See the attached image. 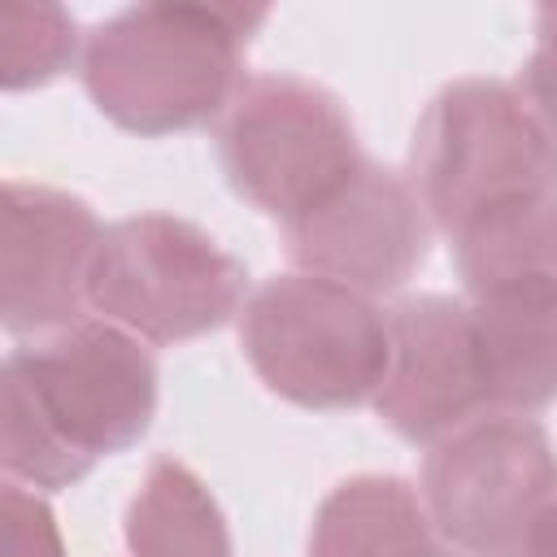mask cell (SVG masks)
Returning a JSON list of instances; mask_svg holds the SVG:
<instances>
[{"instance_id":"277c9868","label":"cell","mask_w":557,"mask_h":557,"mask_svg":"<svg viewBox=\"0 0 557 557\" xmlns=\"http://www.w3.org/2000/svg\"><path fill=\"white\" fill-rule=\"evenodd\" d=\"M252 374L287 405L352 409L374 400L387 370V309L344 283L287 270L265 278L239 313Z\"/></svg>"},{"instance_id":"7c38bea8","label":"cell","mask_w":557,"mask_h":557,"mask_svg":"<svg viewBox=\"0 0 557 557\" xmlns=\"http://www.w3.org/2000/svg\"><path fill=\"white\" fill-rule=\"evenodd\" d=\"M422 492L400 474H352L335 483L309 527L305 557H418L435 540Z\"/></svg>"},{"instance_id":"5bb4252c","label":"cell","mask_w":557,"mask_h":557,"mask_svg":"<svg viewBox=\"0 0 557 557\" xmlns=\"http://www.w3.org/2000/svg\"><path fill=\"white\" fill-rule=\"evenodd\" d=\"M122 535L131 557H235L218 496L178 457L148 461L126 505Z\"/></svg>"},{"instance_id":"9a60e30c","label":"cell","mask_w":557,"mask_h":557,"mask_svg":"<svg viewBox=\"0 0 557 557\" xmlns=\"http://www.w3.org/2000/svg\"><path fill=\"white\" fill-rule=\"evenodd\" d=\"M83 57V35L70 9L13 0L0 9V87L30 91L61 78Z\"/></svg>"},{"instance_id":"7a4b0ae2","label":"cell","mask_w":557,"mask_h":557,"mask_svg":"<svg viewBox=\"0 0 557 557\" xmlns=\"http://www.w3.org/2000/svg\"><path fill=\"white\" fill-rule=\"evenodd\" d=\"M270 17L265 4L152 0L87 26L78 78L113 126L161 139L218 122L239 91L244 48Z\"/></svg>"},{"instance_id":"e0dca14e","label":"cell","mask_w":557,"mask_h":557,"mask_svg":"<svg viewBox=\"0 0 557 557\" xmlns=\"http://www.w3.org/2000/svg\"><path fill=\"white\" fill-rule=\"evenodd\" d=\"M0 522H4V557H65V540L44 492L4 479Z\"/></svg>"},{"instance_id":"8fae6325","label":"cell","mask_w":557,"mask_h":557,"mask_svg":"<svg viewBox=\"0 0 557 557\" xmlns=\"http://www.w3.org/2000/svg\"><path fill=\"white\" fill-rule=\"evenodd\" d=\"M466 300L492 409L535 418L557 405V283H513Z\"/></svg>"},{"instance_id":"d6986e66","label":"cell","mask_w":557,"mask_h":557,"mask_svg":"<svg viewBox=\"0 0 557 557\" xmlns=\"http://www.w3.org/2000/svg\"><path fill=\"white\" fill-rule=\"evenodd\" d=\"M418 557H470V553H461V548H453V544H431V548L418 553Z\"/></svg>"},{"instance_id":"ba28073f","label":"cell","mask_w":557,"mask_h":557,"mask_svg":"<svg viewBox=\"0 0 557 557\" xmlns=\"http://www.w3.org/2000/svg\"><path fill=\"white\" fill-rule=\"evenodd\" d=\"M431 235L435 226L409 178L361 157L313 209L283 226V252L305 274L392 296L426 265Z\"/></svg>"},{"instance_id":"9c48e42d","label":"cell","mask_w":557,"mask_h":557,"mask_svg":"<svg viewBox=\"0 0 557 557\" xmlns=\"http://www.w3.org/2000/svg\"><path fill=\"white\" fill-rule=\"evenodd\" d=\"M100 239L104 222L83 196L30 178H4L0 326L17 339H39L87 318L83 305Z\"/></svg>"},{"instance_id":"ac0fdd59","label":"cell","mask_w":557,"mask_h":557,"mask_svg":"<svg viewBox=\"0 0 557 557\" xmlns=\"http://www.w3.org/2000/svg\"><path fill=\"white\" fill-rule=\"evenodd\" d=\"M505 557H557V492L522 522V531Z\"/></svg>"},{"instance_id":"3957f363","label":"cell","mask_w":557,"mask_h":557,"mask_svg":"<svg viewBox=\"0 0 557 557\" xmlns=\"http://www.w3.org/2000/svg\"><path fill=\"white\" fill-rule=\"evenodd\" d=\"M405 178L444 239L505 200L557 187L544 131L518 83L492 74L453 78L426 100Z\"/></svg>"},{"instance_id":"2e32d148","label":"cell","mask_w":557,"mask_h":557,"mask_svg":"<svg viewBox=\"0 0 557 557\" xmlns=\"http://www.w3.org/2000/svg\"><path fill=\"white\" fill-rule=\"evenodd\" d=\"M513 83H518L531 117L544 131V144L553 157V178H557V4L535 9V44Z\"/></svg>"},{"instance_id":"52a82bcc","label":"cell","mask_w":557,"mask_h":557,"mask_svg":"<svg viewBox=\"0 0 557 557\" xmlns=\"http://www.w3.org/2000/svg\"><path fill=\"white\" fill-rule=\"evenodd\" d=\"M418 492L453 548L505 557L522 522L557 492L553 435L531 413L483 409L426 448Z\"/></svg>"},{"instance_id":"5b68a950","label":"cell","mask_w":557,"mask_h":557,"mask_svg":"<svg viewBox=\"0 0 557 557\" xmlns=\"http://www.w3.org/2000/svg\"><path fill=\"white\" fill-rule=\"evenodd\" d=\"M248 265L178 213H131L104 226L87 309L144 344H187L222 331L248 305Z\"/></svg>"},{"instance_id":"6da1fadb","label":"cell","mask_w":557,"mask_h":557,"mask_svg":"<svg viewBox=\"0 0 557 557\" xmlns=\"http://www.w3.org/2000/svg\"><path fill=\"white\" fill-rule=\"evenodd\" d=\"M161 400L152 348L96 313L22 339L0 366V466L35 492L83 483L96 461L135 448Z\"/></svg>"},{"instance_id":"4fadbf2b","label":"cell","mask_w":557,"mask_h":557,"mask_svg":"<svg viewBox=\"0 0 557 557\" xmlns=\"http://www.w3.org/2000/svg\"><path fill=\"white\" fill-rule=\"evenodd\" d=\"M448 248L466 296L513 283H557V187L479 213Z\"/></svg>"},{"instance_id":"30bf717a","label":"cell","mask_w":557,"mask_h":557,"mask_svg":"<svg viewBox=\"0 0 557 557\" xmlns=\"http://www.w3.org/2000/svg\"><path fill=\"white\" fill-rule=\"evenodd\" d=\"M370 405L387 431L422 448L492 409L466 296L418 292L387 309V370Z\"/></svg>"},{"instance_id":"8992f818","label":"cell","mask_w":557,"mask_h":557,"mask_svg":"<svg viewBox=\"0 0 557 557\" xmlns=\"http://www.w3.org/2000/svg\"><path fill=\"white\" fill-rule=\"evenodd\" d=\"M213 148L226 187L283 226L361 161L344 100L292 70L248 74L218 117Z\"/></svg>"}]
</instances>
